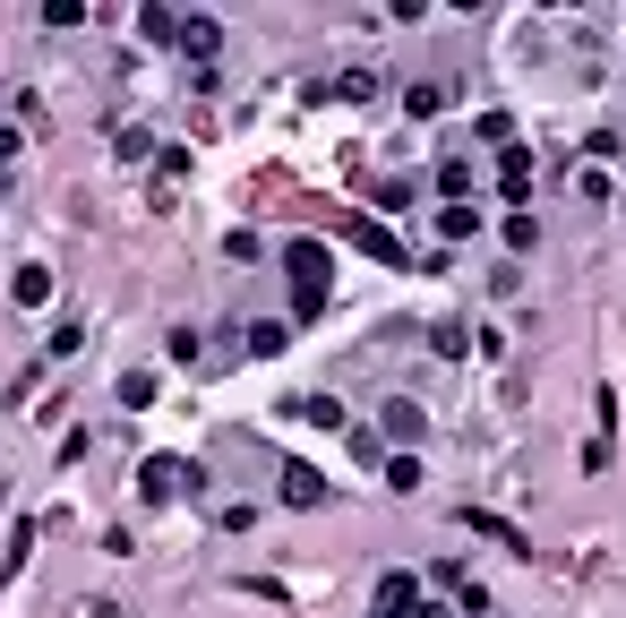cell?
Returning a JSON list of instances; mask_svg holds the SVG:
<instances>
[{
    "label": "cell",
    "instance_id": "obj_12",
    "mask_svg": "<svg viewBox=\"0 0 626 618\" xmlns=\"http://www.w3.org/2000/svg\"><path fill=\"white\" fill-rule=\"evenodd\" d=\"M438 197H447V206H472V172H463V163H438Z\"/></svg>",
    "mask_w": 626,
    "mask_h": 618
},
{
    "label": "cell",
    "instance_id": "obj_23",
    "mask_svg": "<svg viewBox=\"0 0 626 618\" xmlns=\"http://www.w3.org/2000/svg\"><path fill=\"white\" fill-rule=\"evenodd\" d=\"M18 155V121H0V163Z\"/></svg>",
    "mask_w": 626,
    "mask_h": 618
},
{
    "label": "cell",
    "instance_id": "obj_18",
    "mask_svg": "<svg viewBox=\"0 0 626 618\" xmlns=\"http://www.w3.org/2000/svg\"><path fill=\"white\" fill-rule=\"evenodd\" d=\"M481 146H515V112H481Z\"/></svg>",
    "mask_w": 626,
    "mask_h": 618
},
{
    "label": "cell",
    "instance_id": "obj_8",
    "mask_svg": "<svg viewBox=\"0 0 626 618\" xmlns=\"http://www.w3.org/2000/svg\"><path fill=\"white\" fill-rule=\"evenodd\" d=\"M181 52L215 61V52H224V27H215V18H181Z\"/></svg>",
    "mask_w": 626,
    "mask_h": 618
},
{
    "label": "cell",
    "instance_id": "obj_20",
    "mask_svg": "<svg viewBox=\"0 0 626 618\" xmlns=\"http://www.w3.org/2000/svg\"><path fill=\"white\" fill-rule=\"evenodd\" d=\"M300 413H309V422H318V429H343V404H335V395H309Z\"/></svg>",
    "mask_w": 626,
    "mask_h": 618
},
{
    "label": "cell",
    "instance_id": "obj_10",
    "mask_svg": "<svg viewBox=\"0 0 626 618\" xmlns=\"http://www.w3.org/2000/svg\"><path fill=\"white\" fill-rule=\"evenodd\" d=\"M429 353H438V361H463V353H472V326H463V318H438V326H429Z\"/></svg>",
    "mask_w": 626,
    "mask_h": 618
},
{
    "label": "cell",
    "instance_id": "obj_13",
    "mask_svg": "<svg viewBox=\"0 0 626 618\" xmlns=\"http://www.w3.org/2000/svg\"><path fill=\"white\" fill-rule=\"evenodd\" d=\"M438 232H447V241H472V232H481V206H438Z\"/></svg>",
    "mask_w": 626,
    "mask_h": 618
},
{
    "label": "cell",
    "instance_id": "obj_11",
    "mask_svg": "<svg viewBox=\"0 0 626 618\" xmlns=\"http://www.w3.org/2000/svg\"><path fill=\"white\" fill-rule=\"evenodd\" d=\"M137 34H146V43H181V9H164V0L137 9Z\"/></svg>",
    "mask_w": 626,
    "mask_h": 618
},
{
    "label": "cell",
    "instance_id": "obj_9",
    "mask_svg": "<svg viewBox=\"0 0 626 618\" xmlns=\"http://www.w3.org/2000/svg\"><path fill=\"white\" fill-rule=\"evenodd\" d=\"M9 301H18V310H43V301H52V266H18Z\"/></svg>",
    "mask_w": 626,
    "mask_h": 618
},
{
    "label": "cell",
    "instance_id": "obj_17",
    "mask_svg": "<svg viewBox=\"0 0 626 618\" xmlns=\"http://www.w3.org/2000/svg\"><path fill=\"white\" fill-rule=\"evenodd\" d=\"M43 27H86V0H43Z\"/></svg>",
    "mask_w": 626,
    "mask_h": 618
},
{
    "label": "cell",
    "instance_id": "obj_24",
    "mask_svg": "<svg viewBox=\"0 0 626 618\" xmlns=\"http://www.w3.org/2000/svg\"><path fill=\"white\" fill-rule=\"evenodd\" d=\"M86 618H112V610H86Z\"/></svg>",
    "mask_w": 626,
    "mask_h": 618
},
{
    "label": "cell",
    "instance_id": "obj_15",
    "mask_svg": "<svg viewBox=\"0 0 626 618\" xmlns=\"http://www.w3.org/2000/svg\"><path fill=\"white\" fill-rule=\"evenodd\" d=\"M412 190H421V181H369V206H387V215H396V206H412Z\"/></svg>",
    "mask_w": 626,
    "mask_h": 618
},
{
    "label": "cell",
    "instance_id": "obj_5",
    "mask_svg": "<svg viewBox=\"0 0 626 618\" xmlns=\"http://www.w3.org/2000/svg\"><path fill=\"white\" fill-rule=\"evenodd\" d=\"M275 489H284V507H327V473H318V464H284V473H275Z\"/></svg>",
    "mask_w": 626,
    "mask_h": 618
},
{
    "label": "cell",
    "instance_id": "obj_4",
    "mask_svg": "<svg viewBox=\"0 0 626 618\" xmlns=\"http://www.w3.org/2000/svg\"><path fill=\"white\" fill-rule=\"evenodd\" d=\"M343 241H352L361 259H378V266H403V241L378 224V215H352V224H343Z\"/></svg>",
    "mask_w": 626,
    "mask_h": 618
},
{
    "label": "cell",
    "instance_id": "obj_22",
    "mask_svg": "<svg viewBox=\"0 0 626 618\" xmlns=\"http://www.w3.org/2000/svg\"><path fill=\"white\" fill-rule=\"evenodd\" d=\"M455 610L463 618H490V585H455Z\"/></svg>",
    "mask_w": 626,
    "mask_h": 618
},
{
    "label": "cell",
    "instance_id": "obj_19",
    "mask_svg": "<svg viewBox=\"0 0 626 618\" xmlns=\"http://www.w3.org/2000/svg\"><path fill=\"white\" fill-rule=\"evenodd\" d=\"M121 404H130V413H146V404H155V378H146V369H130V378H121Z\"/></svg>",
    "mask_w": 626,
    "mask_h": 618
},
{
    "label": "cell",
    "instance_id": "obj_1",
    "mask_svg": "<svg viewBox=\"0 0 626 618\" xmlns=\"http://www.w3.org/2000/svg\"><path fill=\"white\" fill-rule=\"evenodd\" d=\"M284 275H293V318H318L335 284V250L327 241H284Z\"/></svg>",
    "mask_w": 626,
    "mask_h": 618
},
{
    "label": "cell",
    "instance_id": "obj_14",
    "mask_svg": "<svg viewBox=\"0 0 626 618\" xmlns=\"http://www.w3.org/2000/svg\"><path fill=\"white\" fill-rule=\"evenodd\" d=\"M378 473H387V489H403V498L421 489V456H387V464H378Z\"/></svg>",
    "mask_w": 626,
    "mask_h": 618
},
{
    "label": "cell",
    "instance_id": "obj_3",
    "mask_svg": "<svg viewBox=\"0 0 626 618\" xmlns=\"http://www.w3.org/2000/svg\"><path fill=\"white\" fill-rule=\"evenodd\" d=\"M532 181H541V172H532L524 146H497V197H506L515 215H532Z\"/></svg>",
    "mask_w": 626,
    "mask_h": 618
},
{
    "label": "cell",
    "instance_id": "obj_7",
    "mask_svg": "<svg viewBox=\"0 0 626 618\" xmlns=\"http://www.w3.org/2000/svg\"><path fill=\"white\" fill-rule=\"evenodd\" d=\"M412 610H421L412 576H403V567H396V576H378V618H412Z\"/></svg>",
    "mask_w": 626,
    "mask_h": 618
},
{
    "label": "cell",
    "instance_id": "obj_21",
    "mask_svg": "<svg viewBox=\"0 0 626 618\" xmlns=\"http://www.w3.org/2000/svg\"><path fill=\"white\" fill-rule=\"evenodd\" d=\"M403 103H412V121H429V112H447V87H412Z\"/></svg>",
    "mask_w": 626,
    "mask_h": 618
},
{
    "label": "cell",
    "instance_id": "obj_2",
    "mask_svg": "<svg viewBox=\"0 0 626 618\" xmlns=\"http://www.w3.org/2000/svg\"><path fill=\"white\" fill-rule=\"evenodd\" d=\"M189 482H206V473H198L189 456H146V464H137V498H146V507H164V498H181Z\"/></svg>",
    "mask_w": 626,
    "mask_h": 618
},
{
    "label": "cell",
    "instance_id": "obj_6",
    "mask_svg": "<svg viewBox=\"0 0 626 618\" xmlns=\"http://www.w3.org/2000/svg\"><path fill=\"white\" fill-rule=\"evenodd\" d=\"M378 429H387V438H396V447H421V404H412V395H387V413H378Z\"/></svg>",
    "mask_w": 626,
    "mask_h": 618
},
{
    "label": "cell",
    "instance_id": "obj_16",
    "mask_svg": "<svg viewBox=\"0 0 626 618\" xmlns=\"http://www.w3.org/2000/svg\"><path fill=\"white\" fill-rule=\"evenodd\" d=\"M497 241L524 259V250H541V224H532V215H506V232H497Z\"/></svg>",
    "mask_w": 626,
    "mask_h": 618
}]
</instances>
